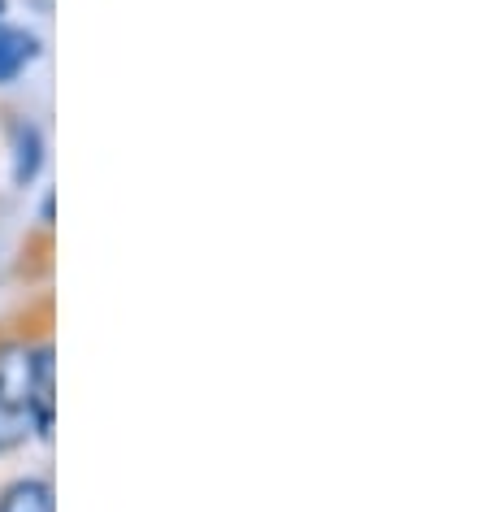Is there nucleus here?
Returning a JSON list of instances; mask_svg holds the SVG:
<instances>
[{
	"mask_svg": "<svg viewBox=\"0 0 486 512\" xmlns=\"http://www.w3.org/2000/svg\"><path fill=\"white\" fill-rule=\"evenodd\" d=\"M0 14H5V0H0Z\"/></svg>",
	"mask_w": 486,
	"mask_h": 512,
	"instance_id": "obj_5",
	"label": "nucleus"
},
{
	"mask_svg": "<svg viewBox=\"0 0 486 512\" xmlns=\"http://www.w3.org/2000/svg\"><path fill=\"white\" fill-rule=\"evenodd\" d=\"M35 374H40V352H31L27 343H0V408L5 413L31 408Z\"/></svg>",
	"mask_w": 486,
	"mask_h": 512,
	"instance_id": "obj_1",
	"label": "nucleus"
},
{
	"mask_svg": "<svg viewBox=\"0 0 486 512\" xmlns=\"http://www.w3.org/2000/svg\"><path fill=\"white\" fill-rule=\"evenodd\" d=\"M18 157H14V183L27 187L35 174H40V161H44V144H40V131L35 126H18Z\"/></svg>",
	"mask_w": 486,
	"mask_h": 512,
	"instance_id": "obj_4",
	"label": "nucleus"
},
{
	"mask_svg": "<svg viewBox=\"0 0 486 512\" xmlns=\"http://www.w3.org/2000/svg\"><path fill=\"white\" fill-rule=\"evenodd\" d=\"M0 512H57L53 508V486L40 482V478H22L14 486H5Z\"/></svg>",
	"mask_w": 486,
	"mask_h": 512,
	"instance_id": "obj_3",
	"label": "nucleus"
},
{
	"mask_svg": "<svg viewBox=\"0 0 486 512\" xmlns=\"http://www.w3.org/2000/svg\"><path fill=\"white\" fill-rule=\"evenodd\" d=\"M35 53H40V40H35L31 31H22V27H0V83L18 79V74L35 61Z\"/></svg>",
	"mask_w": 486,
	"mask_h": 512,
	"instance_id": "obj_2",
	"label": "nucleus"
}]
</instances>
